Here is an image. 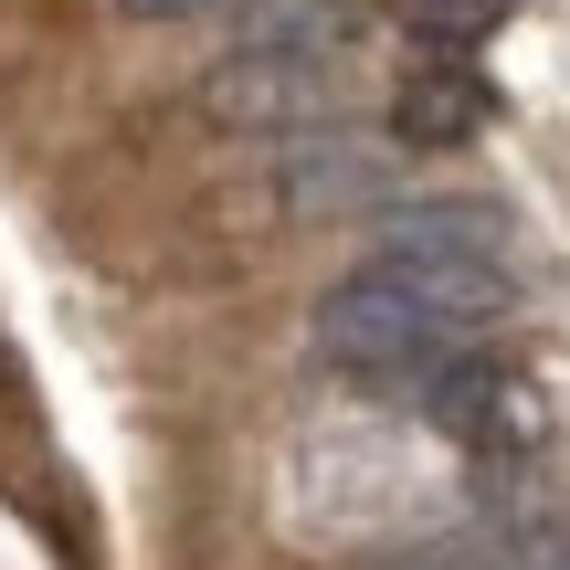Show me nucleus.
<instances>
[{"mask_svg": "<svg viewBox=\"0 0 570 570\" xmlns=\"http://www.w3.org/2000/svg\"><path fill=\"white\" fill-rule=\"evenodd\" d=\"M285 202L296 212H381L391 202V148L360 138V127H306L285 138Z\"/></svg>", "mask_w": 570, "mask_h": 570, "instance_id": "7ed1b4c3", "label": "nucleus"}, {"mask_svg": "<svg viewBox=\"0 0 570 570\" xmlns=\"http://www.w3.org/2000/svg\"><path fill=\"white\" fill-rule=\"evenodd\" d=\"M412 42H433V53H475V42L497 32V0H402Z\"/></svg>", "mask_w": 570, "mask_h": 570, "instance_id": "0eeeda50", "label": "nucleus"}, {"mask_svg": "<svg viewBox=\"0 0 570 570\" xmlns=\"http://www.w3.org/2000/svg\"><path fill=\"white\" fill-rule=\"evenodd\" d=\"M233 53H348V0H233Z\"/></svg>", "mask_w": 570, "mask_h": 570, "instance_id": "423d86ee", "label": "nucleus"}, {"mask_svg": "<svg viewBox=\"0 0 570 570\" xmlns=\"http://www.w3.org/2000/svg\"><path fill=\"white\" fill-rule=\"evenodd\" d=\"M317 348L348 370V381H370V391H391V402H402V391L423 381L433 360L475 348V327H454L412 275L360 265V275H338V285L317 296Z\"/></svg>", "mask_w": 570, "mask_h": 570, "instance_id": "f257e3e1", "label": "nucleus"}, {"mask_svg": "<svg viewBox=\"0 0 570 570\" xmlns=\"http://www.w3.org/2000/svg\"><path fill=\"white\" fill-rule=\"evenodd\" d=\"M475 127H487V75H475V53H433L423 75L402 85V138L412 148H465Z\"/></svg>", "mask_w": 570, "mask_h": 570, "instance_id": "39448f33", "label": "nucleus"}, {"mask_svg": "<svg viewBox=\"0 0 570 570\" xmlns=\"http://www.w3.org/2000/svg\"><path fill=\"white\" fill-rule=\"evenodd\" d=\"M212 106L233 127H265V138H306V127L338 117V63H306V53H233L212 75Z\"/></svg>", "mask_w": 570, "mask_h": 570, "instance_id": "f03ea898", "label": "nucleus"}, {"mask_svg": "<svg viewBox=\"0 0 570 570\" xmlns=\"http://www.w3.org/2000/svg\"><path fill=\"white\" fill-rule=\"evenodd\" d=\"M127 11H148V21H202V11H233V0H127Z\"/></svg>", "mask_w": 570, "mask_h": 570, "instance_id": "6e6552de", "label": "nucleus"}, {"mask_svg": "<svg viewBox=\"0 0 570 570\" xmlns=\"http://www.w3.org/2000/svg\"><path fill=\"white\" fill-rule=\"evenodd\" d=\"M381 254H475V265H518L508 212H487V202H402V212H381Z\"/></svg>", "mask_w": 570, "mask_h": 570, "instance_id": "20e7f679", "label": "nucleus"}]
</instances>
